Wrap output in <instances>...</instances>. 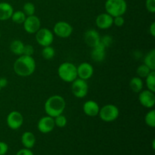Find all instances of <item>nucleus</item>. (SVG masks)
<instances>
[{
    "label": "nucleus",
    "mask_w": 155,
    "mask_h": 155,
    "mask_svg": "<svg viewBox=\"0 0 155 155\" xmlns=\"http://www.w3.org/2000/svg\"><path fill=\"white\" fill-rule=\"evenodd\" d=\"M14 71L20 77H29L34 73L36 61L32 56L22 54L14 63Z\"/></svg>",
    "instance_id": "obj_1"
},
{
    "label": "nucleus",
    "mask_w": 155,
    "mask_h": 155,
    "mask_svg": "<svg viewBox=\"0 0 155 155\" xmlns=\"http://www.w3.org/2000/svg\"><path fill=\"white\" fill-rule=\"evenodd\" d=\"M65 107H66V102L64 98L61 95H54L49 97L46 100L44 108L47 115L51 117H55L58 115L62 114Z\"/></svg>",
    "instance_id": "obj_2"
},
{
    "label": "nucleus",
    "mask_w": 155,
    "mask_h": 155,
    "mask_svg": "<svg viewBox=\"0 0 155 155\" xmlns=\"http://www.w3.org/2000/svg\"><path fill=\"white\" fill-rule=\"evenodd\" d=\"M58 74L63 81L72 83L77 78V67L71 62H64L58 67Z\"/></svg>",
    "instance_id": "obj_3"
},
{
    "label": "nucleus",
    "mask_w": 155,
    "mask_h": 155,
    "mask_svg": "<svg viewBox=\"0 0 155 155\" xmlns=\"http://www.w3.org/2000/svg\"><path fill=\"white\" fill-rule=\"evenodd\" d=\"M104 8L107 14L113 18L123 16L127 10V4L125 0H107Z\"/></svg>",
    "instance_id": "obj_4"
},
{
    "label": "nucleus",
    "mask_w": 155,
    "mask_h": 155,
    "mask_svg": "<svg viewBox=\"0 0 155 155\" xmlns=\"http://www.w3.org/2000/svg\"><path fill=\"white\" fill-rule=\"evenodd\" d=\"M120 111L118 107L114 104H106L100 108L99 115L101 120L104 122H113L115 120L117 119L119 117Z\"/></svg>",
    "instance_id": "obj_5"
},
{
    "label": "nucleus",
    "mask_w": 155,
    "mask_h": 155,
    "mask_svg": "<svg viewBox=\"0 0 155 155\" xmlns=\"http://www.w3.org/2000/svg\"><path fill=\"white\" fill-rule=\"evenodd\" d=\"M71 89L74 96L78 98H83L86 96L89 91V86H88L86 80H82L80 78H77L72 82Z\"/></svg>",
    "instance_id": "obj_6"
},
{
    "label": "nucleus",
    "mask_w": 155,
    "mask_h": 155,
    "mask_svg": "<svg viewBox=\"0 0 155 155\" xmlns=\"http://www.w3.org/2000/svg\"><path fill=\"white\" fill-rule=\"evenodd\" d=\"M36 39L39 45L43 47L48 46L53 42L54 35L49 29L40 28L36 33Z\"/></svg>",
    "instance_id": "obj_7"
},
{
    "label": "nucleus",
    "mask_w": 155,
    "mask_h": 155,
    "mask_svg": "<svg viewBox=\"0 0 155 155\" xmlns=\"http://www.w3.org/2000/svg\"><path fill=\"white\" fill-rule=\"evenodd\" d=\"M8 127L13 130H18L21 128L24 124V117L20 112L14 110L10 112L6 119Z\"/></svg>",
    "instance_id": "obj_8"
},
{
    "label": "nucleus",
    "mask_w": 155,
    "mask_h": 155,
    "mask_svg": "<svg viewBox=\"0 0 155 155\" xmlns=\"http://www.w3.org/2000/svg\"><path fill=\"white\" fill-rule=\"evenodd\" d=\"M54 33L61 38H68L72 34L73 27L68 22L58 21L56 23L53 29Z\"/></svg>",
    "instance_id": "obj_9"
},
{
    "label": "nucleus",
    "mask_w": 155,
    "mask_h": 155,
    "mask_svg": "<svg viewBox=\"0 0 155 155\" xmlns=\"http://www.w3.org/2000/svg\"><path fill=\"white\" fill-rule=\"evenodd\" d=\"M23 24H24V28L25 31L30 34L36 33L41 27L40 20L34 15L31 16H27Z\"/></svg>",
    "instance_id": "obj_10"
},
{
    "label": "nucleus",
    "mask_w": 155,
    "mask_h": 155,
    "mask_svg": "<svg viewBox=\"0 0 155 155\" xmlns=\"http://www.w3.org/2000/svg\"><path fill=\"white\" fill-rule=\"evenodd\" d=\"M139 101L143 107L146 108H151L155 104L154 92L148 89L142 90L139 92Z\"/></svg>",
    "instance_id": "obj_11"
},
{
    "label": "nucleus",
    "mask_w": 155,
    "mask_h": 155,
    "mask_svg": "<svg viewBox=\"0 0 155 155\" xmlns=\"http://www.w3.org/2000/svg\"><path fill=\"white\" fill-rule=\"evenodd\" d=\"M54 127L55 124H54V117H51L48 115L41 118L37 124L38 130L44 134L51 133L54 130Z\"/></svg>",
    "instance_id": "obj_12"
},
{
    "label": "nucleus",
    "mask_w": 155,
    "mask_h": 155,
    "mask_svg": "<svg viewBox=\"0 0 155 155\" xmlns=\"http://www.w3.org/2000/svg\"><path fill=\"white\" fill-rule=\"evenodd\" d=\"M77 77L82 80H87L92 77L93 75L94 69L93 67L87 62H83L80 64L77 68Z\"/></svg>",
    "instance_id": "obj_13"
},
{
    "label": "nucleus",
    "mask_w": 155,
    "mask_h": 155,
    "mask_svg": "<svg viewBox=\"0 0 155 155\" xmlns=\"http://www.w3.org/2000/svg\"><path fill=\"white\" fill-rule=\"evenodd\" d=\"M114 18L107 13H102L98 15L95 20L97 27L101 30L108 29L113 25Z\"/></svg>",
    "instance_id": "obj_14"
},
{
    "label": "nucleus",
    "mask_w": 155,
    "mask_h": 155,
    "mask_svg": "<svg viewBox=\"0 0 155 155\" xmlns=\"http://www.w3.org/2000/svg\"><path fill=\"white\" fill-rule=\"evenodd\" d=\"M84 40L89 46L94 48L99 44L101 37L98 31L95 30H89L85 33Z\"/></svg>",
    "instance_id": "obj_15"
},
{
    "label": "nucleus",
    "mask_w": 155,
    "mask_h": 155,
    "mask_svg": "<svg viewBox=\"0 0 155 155\" xmlns=\"http://www.w3.org/2000/svg\"><path fill=\"white\" fill-rule=\"evenodd\" d=\"M83 112L89 117H95L98 115L100 107L98 103L93 100H89L83 104Z\"/></svg>",
    "instance_id": "obj_16"
},
{
    "label": "nucleus",
    "mask_w": 155,
    "mask_h": 155,
    "mask_svg": "<svg viewBox=\"0 0 155 155\" xmlns=\"http://www.w3.org/2000/svg\"><path fill=\"white\" fill-rule=\"evenodd\" d=\"M105 49L106 48L101 42H99L98 45L92 48V52H91V57L92 60L95 62L103 61L105 58Z\"/></svg>",
    "instance_id": "obj_17"
},
{
    "label": "nucleus",
    "mask_w": 155,
    "mask_h": 155,
    "mask_svg": "<svg viewBox=\"0 0 155 155\" xmlns=\"http://www.w3.org/2000/svg\"><path fill=\"white\" fill-rule=\"evenodd\" d=\"M14 12L12 5L8 2H0V21H7L12 18Z\"/></svg>",
    "instance_id": "obj_18"
},
{
    "label": "nucleus",
    "mask_w": 155,
    "mask_h": 155,
    "mask_svg": "<svg viewBox=\"0 0 155 155\" xmlns=\"http://www.w3.org/2000/svg\"><path fill=\"white\" fill-rule=\"evenodd\" d=\"M21 142L24 148L31 149L36 144V137L32 132H25L21 136Z\"/></svg>",
    "instance_id": "obj_19"
},
{
    "label": "nucleus",
    "mask_w": 155,
    "mask_h": 155,
    "mask_svg": "<svg viewBox=\"0 0 155 155\" xmlns=\"http://www.w3.org/2000/svg\"><path fill=\"white\" fill-rule=\"evenodd\" d=\"M130 86L132 91L134 92H140L143 89V81L142 79L139 77H135L131 79L130 82Z\"/></svg>",
    "instance_id": "obj_20"
},
{
    "label": "nucleus",
    "mask_w": 155,
    "mask_h": 155,
    "mask_svg": "<svg viewBox=\"0 0 155 155\" xmlns=\"http://www.w3.org/2000/svg\"><path fill=\"white\" fill-rule=\"evenodd\" d=\"M24 44L21 40H14L10 45V49L16 55H22Z\"/></svg>",
    "instance_id": "obj_21"
},
{
    "label": "nucleus",
    "mask_w": 155,
    "mask_h": 155,
    "mask_svg": "<svg viewBox=\"0 0 155 155\" xmlns=\"http://www.w3.org/2000/svg\"><path fill=\"white\" fill-rule=\"evenodd\" d=\"M144 64L148 66L151 71H155V50L152 49L145 55Z\"/></svg>",
    "instance_id": "obj_22"
},
{
    "label": "nucleus",
    "mask_w": 155,
    "mask_h": 155,
    "mask_svg": "<svg viewBox=\"0 0 155 155\" xmlns=\"http://www.w3.org/2000/svg\"><path fill=\"white\" fill-rule=\"evenodd\" d=\"M146 79V86L148 90L151 92H155V71H151L148 76L145 77Z\"/></svg>",
    "instance_id": "obj_23"
},
{
    "label": "nucleus",
    "mask_w": 155,
    "mask_h": 155,
    "mask_svg": "<svg viewBox=\"0 0 155 155\" xmlns=\"http://www.w3.org/2000/svg\"><path fill=\"white\" fill-rule=\"evenodd\" d=\"M26 18H27V16L23 12V11H17V12H13L11 19L12 20L13 22L16 23V24H21L24 22Z\"/></svg>",
    "instance_id": "obj_24"
},
{
    "label": "nucleus",
    "mask_w": 155,
    "mask_h": 155,
    "mask_svg": "<svg viewBox=\"0 0 155 155\" xmlns=\"http://www.w3.org/2000/svg\"><path fill=\"white\" fill-rule=\"evenodd\" d=\"M54 54H55V51L51 45L45 46L42 50V56L45 60H51L54 58Z\"/></svg>",
    "instance_id": "obj_25"
},
{
    "label": "nucleus",
    "mask_w": 155,
    "mask_h": 155,
    "mask_svg": "<svg viewBox=\"0 0 155 155\" xmlns=\"http://www.w3.org/2000/svg\"><path fill=\"white\" fill-rule=\"evenodd\" d=\"M145 124L151 128L155 127V110H151L146 114L145 117Z\"/></svg>",
    "instance_id": "obj_26"
},
{
    "label": "nucleus",
    "mask_w": 155,
    "mask_h": 155,
    "mask_svg": "<svg viewBox=\"0 0 155 155\" xmlns=\"http://www.w3.org/2000/svg\"><path fill=\"white\" fill-rule=\"evenodd\" d=\"M151 71V70L148 66H146L145 64H143L138 67L137 70H136V74H137L138 77H140V78H145Z\"/></svg>",
    "instance_id": "obj_27"
},
{
    "label": "nucleus",
    "mask_w": 155,
    "mask_h": 155,
    "mask_svg": "<svg viewBox=\"0 0 155 155\" xmlns=\"http://www.w3.org/2000/svg\"><path fill=\"white\" fill-rule=\"evenodd\" d=\"M36 11V8L33 3L32 2H27L24 5L23 7V12L26 15V16H31L33 15Z\"/></svg>",
    "instance_id": "obj_28"
},
{
    "label": "nucleus",
    "mask_w": 155,
    "mask_h": 155,
    "mask_svg": "<svg viewBox=\"0 0 155 155\" xmlns=\"http://www.w3.org/2000/svg\"><path fill=\"white\" fill-rule=\"evenodd\" d=\"M54 120L55 127H59V128H63L68 124V120H67L66 117L62 114H60L54 117Z\"/></svg>",
    "instance_id": "obj_29"
},
{
    "label": "nucleus",
    "mask_w": 155,
    "mask_h": 155,
    "mask_svg": "<svg viewBox=\"0 0 155 155\" xmlns=\"http://www.w3.org/2000/svg\"><path fill=\"white\" fill-rule=\"evenodd\" d=\"M146 8L150 13H154L155 12V0H146L145 2Z\"/></svg>",
    "instance_id": "obj_30"
},
{
    "label": "nucleus",
    "mask_w": 155,
    "mask_h": 155,
    "mask_svg": "<svg viewBox=\"0 0 155 155\" xmlns=\"http://www.w3.org/2000/svg\"><path fill=\"white\" fill-rule=\"evenodd\" d=\"M34 53V48L31 45H24L23 54L27 56H32Z\"/></svg>",
    "instance_id": "obj_31"
},
{
    "label": "nucleus",
    "mask_w": 155,
    "mask_h": 155,
    "mask_svg": "<svg viewBox=\"0 0 155 155\" xmlns=\"http://www.w3.org/2000/svg\"><path fill=\"white\" fill-rule=\"evenodd\" d=\"M100 42L104 45L105 48H107L110 45V44L112 43V38L109 36H105L104 37L101 38V40Z\"/></svg>",
    "instance_id": "obj_32"
},
{
    "label": "nucleus",
    "mask_w": 155,
    "mask_h": 155,
    "mask_svg": "<svg viewBox=\"0 0 155 155\" xmlns=\"http://www.w3.org/2000/svg\"><path fill=\"white\" fill-rule=\"evenodd\" d=\"M125 23V19L123 16L114 17L113 20V24L116 25L117 27H122Z\"/></svg>",
    "instance_id": "obj_33"
},
{
    "label": "nucleus",
    "mask_w": 155,
    "mask_h": 155,
    "mask_svg": "<svg viewBox=\"0 0 155 155\" xmlns=\"http://www.w3.org/2000/svg\"><path fill=\"white\" fill-rule=\"evenodd\" d=\"M8 150V146L4 142H0V155H5Z\"/></svg>",
    "instance_id": "obj_34"
},
{
    "label": "nucleus",
    "mask_w": 155,
    "mask_h": 155,
    "mask_svg": "<svg viewBox=\"0 0 155 155\" xmlns=\"http://www.w3.org/2000/svg\"><path fill=\"white\" fill-rule=\"evenodd\" d=\"M16 155H34L33 151L29 148H22L16 153Z\"/></svg>",
    "instance_id": "obj_35"
},
{
    "label": "nucleus",
    "mask_w": 155,
    "mask_h": 155,
    "mask_svg": "<svg viewBox=\"0 0 155 155\" xmlns=\"http://www.w3.org/2000/svg\"><path fill=\"white\" fill-rule=\"evenodd\" d=\"M8 84V80L7 79L5 78V77H2V78H0V87L3 88L5 87Z\"/></svg>",
    "instance_id": "obj_36"
},
{
    "label": "nucleus",
    "mask_w": 155,
    "mask_h": 155,
    "mask_svg": "<svg viewBox=\"0 0 155 155\" xmlns=\"http://www.w3.org/2000/svg\"><path fill=\"white\" fill-rule=\"evenodd\" d=\"M149 33L152 36H155V23L153 22L149 27Z\"/></svg>",
    "instance_id": "obj_37"
},
{
    "label": "nucleus",
    "mask_w": 155,
    "mask_h": 155,
    "mask_svg": "<svg viewBox=\"0 0 155 155\" xmlns=\"http://www.w3.org/2000/svg\"><path fill=\"white\" fill-rule=\"evenodd\" d=\"M1 89H2V88H1V87H0V92H1Z\"/></svg>",
    "instance_id": "obj_38"
},
{
    "label": "nucleus",
    "mask_w": 155,
    "mask_h": 155,
    "mask_svg": "<svg viewBox=\"0 0 155 155\" xmlns=\"http://www.w3.org/2000/svg\"><path fill=\"white\" fill-rule=\"evenodd\" d=\"M0 35H1V33H0Z\"/></svg>",
    "instance_id": "obj_39"
}]
</instances>
